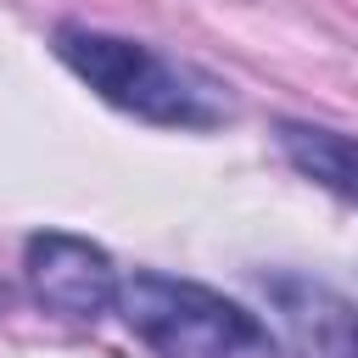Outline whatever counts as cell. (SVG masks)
<instances>
[{
  "label": "cell",
  "mask_w": 358,
  "mask_h": 358,
  "mask_svg": "<svg viewBox=\"0 0 358 358\" xmlns=\"http://www.w3.org/2000/svg\"><path fill=\"white\" fill-rule=\"evenodd\" d=\"M56 56L117 112L157 123V129H218L229 117V95L213 73L162 56L157 45L62 22L56 28Z\"/></svg>",
  "instance_id": "6da1fadb"
},
{
  "label": "cell",
  "mask_w": 358,
  "mask_h": 358,
  "mask_svg": "<svg viewBox=\"0 0 358 358\" xmlns=\"http://www.w3.org/2000/svg\"><path fill=\"white\" fill-rule=\"evenodd\" d=\"M117 313L157 358H280V341L252 308L162 268H134L123 280Z\"/></svg>",
  "instance_id": "7a4b0ae2"
},
{
  "label": "cell",
  "mask_w": 358,
  "mask_h": 358,
  "mask_svg": "<svg viewBox=\"0 0 358 358\" xmlns=\"http://www.w3.org/2000/svg\"><path fill=\"white\" fill-rule=\"evenodd\" d=\"M22 274H28V291L62 313V319H78V324H95L101 313L117 308L123 296V274L112 268L106 246L84 241V235H67V229H39L28 235L22 246Z\"/></svg>",
  "instance_id": "3957f363"
},
{
  "label": "cell",
  "mask_w": 358,
  "mask_h": 358,
  "mask_svg": "<svg viewBox=\"0 0 358 358\" xmlns=\"http://www.w3.org/2000/svg\"><path fill=\"white\" fill-rule=\"evenodd\" d=\"M257 285L291 358H358V296L296 268H268Z\"/></svg>",
  "instance_id": "277c9868"
},
{
  "label": "cell",
  "mask_w": 358,
  "mask_h": 358,
  "mask_svg": "<svg viewBox=\"0 0 358 358\" xmlns=\"http://www.w3.org/2000/svg\"><path fill=\"white\" fill-rule=\"evenodd\" d=\"M274 140H280L285 162H291L302 179L324 185V190L341 196V201H358V140H352V134L324 129V123L285 117V123L274 129Z\"/></svg>",
  "instance_id": "5b68a950"
}]
</instances>
